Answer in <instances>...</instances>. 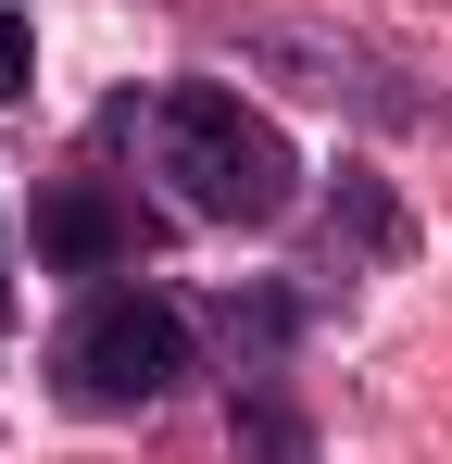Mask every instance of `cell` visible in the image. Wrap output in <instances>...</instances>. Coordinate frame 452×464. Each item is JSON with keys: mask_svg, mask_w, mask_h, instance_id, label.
I'll return each instance as SVG.
<instances>
[{"mask_svg": "<svg viewBox=\"0 0 452 464\" xmlns=\"http://www.w3.org/2000/svg\"><path fill=\"white\" fill-rule=\"evenodd\" d=\"M139 126H151V176H163L176 214H201V227H277L301 201V151L277 139V113H251V101L214 88V76L163 88Z\"/></svg>", "mask_w": 452, "mask_h": 464, "instance_id": "cell-1", "label": "cell"}, {"mask_svg": "<svg viewBox=\"0 0 452 464\" xmlns=\"http://www.w3.org/2000/svg\"><path fill=\"white\" fill-rule=\"evenodd\" d=\"M189 352H201L189 302H163V289H88L64 314V339H51V377H64L75 414H151L189 377Z\"/></svg>", "mask_w": 452, "mask_h": 464, "instance_id": "cell-2", "label": "cell"}, {"mask_svg": "<svg viewBox=\"0 0 452 464\" xmlns=\"http://www.w3.org/2000/svg\"><path fill=\"white\" fill-rule=\"evenodd\" d=\"M239 51H264V63H301V88L352 101V113H377V126H415V113H440L427 88H389V63H365L352 38H314V25H239Z\"/></svg>", "mask_w": 452, "mask_h": 464, "instance_id": "cell-3", "label": "cell"}, {"mask_svg": "<svg viewBox=\"0 0 452 464\" xmlns=\"http://www.w3.org/2000/svg\"><path fill=\"white\" fill-rule=\"evenodd\" d=\"M38 264L113 276V264H139V214H113L101 176H64V188H38Z\"/></svg>", "mask_w": 452, "mask_h": 464, "instance_id": "cell-4", "label": "cell"}, {"mask_svg": "<svg viewBox=\"0 0 452 464\" xmlns=\"http://www.w3.org/2000/svg\"><path fill=\"white\" fill-rule=\"evenodd\" d=\"M226 452L239 464H314V427L290 401V364H239L226 377Z\"/></svg>", "mask_w": 452, "mask_h": 464, "instance_id": "cell-5", "label": "cell"}, {"mask_svg": "<svg viewBox=\"0 0 452 464\" xmlns=\"http://www.w3.org/2000/svg\"><path fill=\"white\" fill-rule=\"evenodd\" d=\"M25 63H38V38H25V13H13V0H0V101H13V88H25Z\"/></svg>", "mask_w": 452, "mask_h": 464, "instance_id": "cell-6", "label": "cell"}]
</instances>
